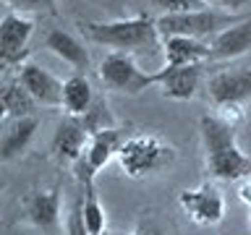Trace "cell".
<instances>
[{"mask_svg": "<svg viewBox=\"0 0 251 235\" xmlns=\"http://www.w3.org/2000/svg\"><path fill=\"white\" fill-rule=\"evenodd\" d=\"M81 120H84V125H86V131H89V133L102 131V128H113V125H115L113 115H110V110H107V102L102 99V97L94 99L92 110L81 118Z\"/></svg>", "mask_w": 251, "mask_h": 235, "instance_id": "cell-20", "label": "cell"}, {"mask_svg": "<svg viewBox=\"0 0 251 235\" xmlns=\"http://www.w3.org/2000/svg\"><path fill=\"white\" fill-rule=\"evenodd\" d=\"M126 141H128V136H126V128H121V125L94 131L89 136V144H86V152L81 160L97 175L105 164H110V160H118V154H121Z\"/></svg>", "mask_w": 251, "mask_h": 235, "instance_id": "cell-11", "label": "cell"}, {"mask_svg": "<svg viewBox=\"0 0 251 235\" xmlns=\"http://www.w3.org/2000/svg\"><path fill=\"white\" fill-rule=\"evenodd\" d=\"M160 39L168 37H191V39H212L220 31H225L227 26L238 24V19L223 11H191V13H168V16H157L154 19Z\"/></svg>", "mask_w": 251, "mask_h": 235, "instance_id": "cell-4", "label": "cell"}, {"mask_svg": "<svg viewBox=\"0 0 251 235\" xmlns=\"http://www.w3.org/2000/svg\"><path fill=\"white\" fill-rule=\"evenodd\" d=\"M217 110V118L227 125H233V128H238V125L246 120V110L243 105H223V107H215Z\"/></svg>", "mask_w": 251, "mask_h": 235, "instance_id": "cell-22", "label": "cell"}, {"mask_svg": "<svg viewBox=\"0 0 251 235\" xmlns=\"http://www.w3.org/2000/svg\"><path fill=\"white\" fill-rule=\"evenodd\" d=\"M24 212H26L29 222L50 230L60 219V193L58 188H45V191H31L24 199Z\"/></svg>", "mask_w": 251, "mask_h": 235, "instance_id": "cell-15", "label": "cell"}, {"mask_svg": "<svg viewBox=\"0 0 251 235\" xmlns=\"http://www.w3.org/2000/svg\"><path fill=\"white\" fill-rule=\"evenodd\" d=\"M45 47L58 55L60 60H66L68 66H74L76 70H86L92 63L89 50L84 47L81 39H76L74 34H68V31H63V29H52L50 34L45 37Z\"/></svg>", "mask_w": 251, "mask_h": 235, "instance_id": "cell-17", "label": "cell"}, {"mask_svg": "<svg viewBox=\"0 0 251 235\" xmlns=\"http://www.w3.org/2000/svg\"><path fill=\"white\" fill-rule=\"evenodd\" d=\"M94 105V92L92 84L86 81V76L74 73L63 81V113L74 115V118H84Z\"/></svg>", "mask_w": 251, "mask_h": 235, "instance_id": "cell-18", "label": "cell"}, {"mask_svg": "<svg viewBox=\"0 0 251 235\" xmlns=\"http://www.w3.org/2000/svg\"><path fill=\"white\" fill-rule=\"evenodd\" d=\"M204 5H220V8H227V11H235V8L246 5L249 0H201Z\"/></svg>", "mask_w": 251, "mask_h": 235, "instance_id": "cell-24", "label": "cell"}, {"mask_svg": "<svg viewBox=\"0 0 251 235\" xmlns=\"http://www.w3.org/2000/svg\"><path fill=\"white\" fill-rule=\"evenodd\" d=\"M178 204L196 225H220L225 219V196L215 183H201L180 191Z\"/></svg>", "mask_w": 251, "mask_h": 235, "instance_id": "cell-7", "label": "cell"}, {"mask_svg": "<svg viewBox=\"0 0 251 235\" xmlns=\"http://www.w3.org/2000/svg\"><path fill=\"white\" fill-rule=\"evenodd\" d=\"M81 29L86 39L113 47L115 52H139V50L157 47V42H160L157 24L147 13L131 16V19H115V21H89Z\"/></svg>", "mask_w": 251, "mask_h": 235, "instance_id": "cell-2", "label": "cell"}, {"mask_svg": "<svg viewBox=\"0 0 251 235\" xmlns=\"http://www.w3.org/2000/svg\"><path fill=\"white\" fill-rule=\"evenodd\" d=\"M199 133L204 146V164L215 180L225 183H241L251 175V157L235 141V128L223 123L217 115L199 118Z\"/></svg>", "mask_w": 251, "mask_h": 235, "instance_id": "cell-1", "label": "cell"}, {"mask_svg": "<svg viewBox=\"0 0 251 235\" xmlns=\"http://www.w3.org/2000/svg\"><path fill=\"white\" fill-rule=\"evenodd\" d=\"M238 199H241L243 204H249V207H251V175H249V178H243L241 183H238Z\"/></svg>", "mask_w": 251, "mask_h": 235, "instance_id": "cell-25", "label": "cell"}, {"mask_svg": "<svg viewBox=\"0 0 251 235\" xmlns=\"http://www.w3.org/2000/svg\"><path fill=\"white\" fill-rule=\"evenodd\" d=\"M251 50V19L238 21L209 39V60H233Z\"/></svg>", "mask_w": 251, "mask_h": 235, "instance_id": "cell-14", "label": "cell"}, {"mask_svg": "<svg viewBox=\"0 0 251 235\" xmlns=\"http://www.w3.org/2000/svg\"><path fill=\"white\" fill-rule=\"evenodd\" d=\"M249 225H251V217H249Z\"/></svg>", "mask_w": 251, "mask_h": 235, "instance_id": "cell-27", "label": "cell"}, {"mask_svg": "<svg viewBox=\"0 0 251 235\" xmlns=\"http://www.w3.org/2000/svg\"><path fill=\"white\" fill-rule=\"evenodd\" d=\"M207 97L215 107L246 105L251 99V68L220 70L207 81Z\"/></svg>", "mask_w": 251, "mask_h": 235, "instance_id": "cell-8", "label": "cell"}, {"mask_svg": "<svg viewBox=\"0 0 251 235\" xmlns=\"http://www.w3.org/2000/svg\"><path fill=\"white\" fill-rule=\"evenodd\" d=\"M19 81L26 86V92L37 99L42 107H63V81L52 76L47 68L24 63L19 68Z\"/></svg>", "mask_w": 251, "mask_h": 235, "instance_id": "cell-10", "label": "cell"}, {"mask_svg": "<svg viewBox=\"0 0 251 235\" xmlns=\"http://www.w3.org/2000/svg\"><path fill=\"white\" fill-rule=\"evenodd\" d=\"M176 146L162 141L154 133H139V136H128L123 144L121 154H118V164L128 178L141 180L147 175L165 170L168 164L176 162Z\"/></svg>", "mask_w": 251, "mask_h": 235, "instance_id": "cell-3", "label": "cell"}, {"mask_svg": "<svg viewBox=\"0 0 251 235\" xmlns=\"http://www.w3.org/2000/svg\"><path fill=\"white\" fill-rule=\"evenodd\" d=\"M162 52H165V68L204 66L209 60V42L191 37H168L162 39Z\"/></svg>", "mask_w": 251, "mask_h": 235, "instance_id": "cell-13", "label": "cell"}, {"mask_svg": "<svg viewBox=\"0 0 251 235\" xmlns=\"http://www.w3.org/2000/svg\"><path fill=\"white\" fill-rule=\"evenodd\" d=\"M37 115L29 118H19V120H8L3 128V136H0V160L11 162L13 157H19L24 149L29 146V141L34 139L37 131Z\"/></svg>", "mask_w": 251, "mask_h": 235, "instance_id": "cell-16", "label": "cell"}, {"mask_svg": "<svg viewBox=\"0 0 251 235\" xmlns=\"http://www.w3.org/2000/svg\"><path fill=\"white\" fill-rule=\"evenodd\" d=\"M133 235H160V233H157L154 227H141V230H136Z\"/></svg>", "mask_w": 251, "mask_h": 235, "instance_id": "cell-26", "label": "cell"}, {"mask_svg": "<svg viewBox=\"0 0 251 235\" xmlns=\"http://www.w3.org/2000/svg\"><path fill=\"white\" fill-rule=\"evenodd\" d=\"M157 73V89L165 99L188 102L194 99L201 81V66H180V68H160Z\"/></svg>", "mask_w": 251, "mask_h": 235, "instance_id": "cell-12", "label": "cell"}, {"mask_svg": "<svg viewBox=\"0 0 251 235\" xmlns=\"http://www.w3.org/2000/svg\"><path fill=\"white\" fill-rule=\"evenodd\" d=\"M92 133L86 131V125L81 118L74 115H63L58 128L52 133V154L60 164H76L86 152Z\"/></svg>", "mask_w": 251, "mask_h": 235, "instance_id": "cell-9", "label": "cell"}, {"mask_svg": "<svg viewBox=\"0 0 251 235\" xmlns=\"http://www.w3.org/2000/svg\"><path fill=\"white\" fill-rule=\"evenodd\" d=\"M0 107H3V120H19V118H29L37 110V99L26 92L21 81H13L3 89L0 97Z\"/></svg>", "mask_w": 251, "mask_h": 235, "instance_id": "cell-19", "label": "cell"}, {"mask_svg": "<svg viewBox=\"0 0 251 235\" xmlns=\"http://www.w3.org/2000/svg\"><path fill=\"white\" fill-rule=\"evenodd\" d=\"M100 78L107 89H113L118 94H128V97H139L141 92L157 86L154 70H144L133 60L131 52H115V50H110L102 58Z\"/></svg>", "mask_w": 251, "mask_h": 235, "instance_id": "cell-5", "label": "cell"}, {"mask_svg": "<svg viewBox=\"0 0 251 235\" xmlns=\"http://www.w3.org/2000/svg\"><path fill=\"white\" fill-rule=\"evenodd\" d=\"M152 8L160 11V16H168V13H191V11H201L207 8L201 0H144Z\"/></svg>", "mask_w": 251, "mask_h": 235, "instance_id": "cell-21", "label": "cell"}, {"mask_svg": "<svg viewBox=\"0 0 251 235\" xmlns=\"http://www.w3.org/2000/svg\"><path fill=\"white\" fill-rule=\"evenodd\" d=\"M13 11H52L55 0H5Z\"/></svg>", "mask_w": 251, "mask_h": 235, "instance_id": "cell-23", "label": "cell"}, {"mask_svg": "<svg viewBox=\"0 0 251 235\" xmlns=\"http://www.w3.org/2000/svg\"><path fill=\"white\" fill-rule=\"evenodd\" d=\"M34 31V21L26 13L8 8L0 19V63L8 66H24V58L29 55V39Z\"/></svg>", "mask_w": 251, "mask_h": 235, "instance_id": "cell-6", "label": "cell"}]
</instances>
